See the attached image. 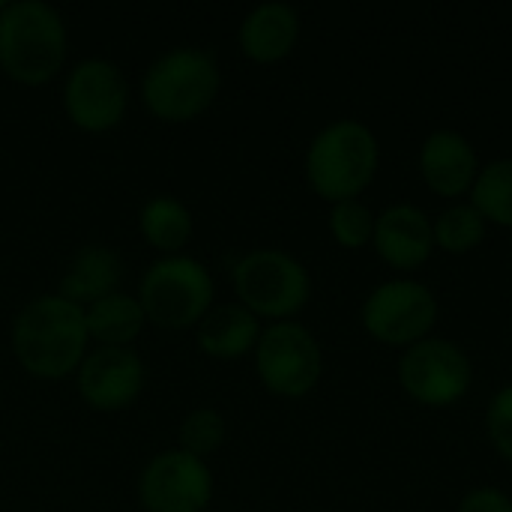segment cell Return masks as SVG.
<instances>
[{
	"instance_id": "1",
	"label": "cell",
	"mask_w": 512,
	"mask_h": 512,
	"mask_svg": "<svg viewBox=\"0 0 512 512\" xmlns=\"http://www.w3.org/2000/svg\"><path fill=\"white\" fill-rule=\"evenodd\" d=\"M15 363L39 381H63L78 372L90 351L84 309L54 294L24 303L9 330Z\"/></svg>"
},
{
	"instance_id": "2",
	"label": "cell",
	"mask_w": 512,
	"mask_h": 512,
	"mask_svg": "<svg viewBox=\"0 0 512 512\" xmlns=\"http://www.w3.org/2000/svg\"><path fill=\"white\" fill-rule=\"evenodd\" d=\"M69 54V27L45 0H6L0 9V72L21 87L54 81Z\"/></svg>"
},
{
	"instance_id": "3",
	"label": "cell",
	"mask_w": 512,
	"mask_h": 512,
	"mask_svg": "<svg viewBox=\"0 0 512 512\" xmlns=\"http://www.w3.org/2000/svg\"><path fill=\"white\" fill-rule=\"evenodd\" d=\"M381 162V147L375 132L351 117L327 123L306 150V183L309 189L330 201H357L375 180Z\"/></svg>"
},
{
	"instance_id": "4",
	"label": "cell",
	"mask_w": 512,
	"mask_h": 512,
	"mask_svg": "<svg viewBox=\"0 0 512 512\" xmlns=\"http://www.w3.org/2000/svg\"><path fill=\"white\" fill-rule=\"evenodd\" d=\"M222 90L213 51L177 45L159 54L141 78V102L159 123H192L207 114Z\"/></svg>"
},
{
	"instance_id": "5",
	"label": "cell",
	"mask_w": 512,
	"mask_h": 512,
	"mask_svg": "<svg viewBox=\"0 0 512 512\" xmlns=\"http://www.w3.org/2000/svg\"><path fill=\"white\" fill-rule=\"evenodd\" d=\"M138 303L147 324L189 330L216 306L213 273L192 255H159L138 282Z\"/></svg>"
},
{
	"instance_id": "6",
	"label": "cell",
	"mask_w": 512,
	"mask_h": 512,
	"mask_svg": "<svg viewBox=\"0 0 512 512\" xmlns=\"http://www.w3.org/2000/svg\"><path fill=\"white\" fill-rule=\"evenodd\" d=\"M237 303L246 306L258 321H294L309 297L312 276L300 258L285 249H252L231 267Z\"/></svg>"
},
{
	"instance_id": "7",
	"label": "cell",
	"mask_w": 512,
	"mask_h": 512,
	"mask_svg": "<svg viewBox=\"0 0 512 512\" xmlns=\"http://www.w3.org/2000/svg\"><path fill=\"white\" fill-rule=\"evenodd\" d=\"M252 360L261 387L279 399L309 396L324 375L321 342L300 321L267 324L252 351Z\"/></svg>"
},
{
	"instance_id": "8",
	"label": "cell",
	"mask_w": 512,
	"mask_h": 512,
	"mask_svg": "<svg viewBox=\"0 0 512 512\" xmlns=\"http://www.w3.org/2000/svg\"><path fill=\"white\" fill-rule=\"evenodd\" d=\"M60 102L75 129L102 135L123 123L129 108V81L114 60L84 57L66 72Z\"/></svg>"
},
{
	"instance_id": "9",
	"label": "cell",
	"mask_w": 512,
	"mask_h": 512,
	"mask_svg": "<svg viewBox=\"0 0 512 512\" xmlns=\"http://www.w3.org/2000/svg\"><path fill=\"white\" fill-rule=\"evenodd\" d=\"M366 333L387 348H411L438 324V300L435 294L414 279H390L381 282L360 309Z\"/></svg>"
},
{
	"instance_id": "10",
	"label": "cell",
	"mask_w": 512,
	"mask_h": 512,
	"mask_svg": "<svg viewBox=\"0 0 512 512\" xmlns=\"http://www.w3.org/2000/svg\"><path fill=\"white\" fill-rule=\"evenodd\" d=\"M471 360L450 339H423L399 360L402 390L423 408H450L471 390Z\"/></svg>"
},
{
	"instance_id": "11",
	"label": "cell",
	"mask_w": 512,
	"mask_h": 512,
	"mask_svg": "<svg viewBox=\"0 0 512 512\" xmlns=\"http://www.w3.org/2000/svg\"><path fill=\"white\" fill-rule=\"evenodd\" d=\"M213 492L210 465L177 447L156 453L138 477V504L144 512H204Z\"/></svg>"
},
{
	"instance_id": "12",
	"label": "cell",
	"mask_w": 512,
	"mask_h": 512,
	"mask_svg": "<svg viewBox=\"0 0 512 512\" xmlns=\"http://www.w3.org/2000/svg\"><path fill=\"white\" fill-rule=\"evenodd\" d=\"M147 384L144 360L135 348H93L75 372L81 402L96 414H117L138 402Z\"/></svg>"
},
{
	"instance_id": "13",
	"label": "cell",
	"mask_w": 512,
	"mask_h": 512,
	"mask_svg": "<svg viewBox=\"0 0 512 512\" xmlns=\"http://www.w3.org/2000/svg\"><path fill=\"white\" fill-rule=\"evenodd\" d=\"M372 246L387 267L399 273H414L426 267L435 252L432 222L414 204H393L375 216Z\"/></svg>"
},
{
	"instance_id": "14",
	"label": "cell",
	"mask_w": 512,
	"mask_h": 512,
	"mask_svg": "<svg viewBox=\"0 0 512 512\" xmlns=\"http://www.w3.org/2000/svg\"><path fill=\"white\" fill-rule=\"evenodd\" d=\"M480 159L474 144L456 129L432 132L420 147V177L441 198H462L474 189Z\"/></svg>"
},
{
	"instance_id": "15",
	"label": "cell",
	"mask_w": 512,
	"mask_h": 512,
	"mask_svg": "<svg viewBox=\"0 0 512 512\" xmlns=\"http://www.w3.org/2000/svg\"><path fill=\"white\" fill-rule=\"evenodd\" d=\"M300 39V12L288 3H261L246 12L237 30L240 54L252 63L270 66L285 60Z\"/></svg>"
},
{
	"instance_id": "16",
	"label": "cell",
	"mask_w": 512,
	"mask_h": 512,
	"mask_svg": "<svg viewBox=\"0 0 512 512\" xmlns=\"http://www.w3.org/2000/svg\"><path fill=\"white\" fill-rule=\"evenodd\" d=\"M120 282H123V258L105 243H87L69 258L57 294L87 309L96 300L120 291Z\"/></svg>"
},
{
	"instance_id": "17",
	"label": "cell",
	"mask_w": 512,
	"mask_h": 512,
	"mask_svg": "<svg viewBox=\"0 0 512 512\" xmlns=\"http://www.w3.org/2000/svg\"><path fill=\"white\" fill-rule=\"evenodd\" d=\"M261 330H264L261 321L246 306H240L237 300L234 303H216L198 321L195 342H198V351L204 357L231 363V360H240V357L255 351Z\"/></svg>"
},
{
	"instance_id": "18",
	"label": "cell",
	"mask_w": 512,
	"mask_h": 512,
	"mask_svg": "<svg viewBox=\"0 0 512 512\" xmlns=\"http://www.w3.org/2000/svg\"><path fill=\"white\" fill-rule=\"evenodd\" d=\"M87 336L96 348H132L147 327V315L135 294L114 291L84 309Z\"/></svg>"
},
{
	"instance_id": "19",
	"label": "cell",
	"mask_w": 512,
	"mask_h": 512,
	"mask_svg": "<svg viewBox=\"0 0 512 512\" xmlns=\"http://www.w3.org/2000/svg\"><path fill=\"white\" fill-rule=\"evenodd\" d=\"M138 231L159 255H183L195 234V219L180 198L153 195L138 210Z\"/></svg>"
},
{
	"instance_id": "20",
	"label": "cell",
	"mask_w": 512,
	"mask_h": 512,
	"mask_svg": "<svg viewBox=\"0 0 512 512\" xmlns=\"http://www.w3.org/2000/svg\"><path fill=\"white\" fill-rule=\"evenodd\" d=\"M471 204L492 225L512 228V159H495L480 168Z\"/></svg>"
},
{
	"instance_id": "21",
	"label": "cell",
	"mask_w": 512,
	"mask_h": 512,
	"mask_svg": "<svg viewBox=\"0 0 512 512\" xmlns=\"http://www.w3.org/2000/svg\"><path fill=\"white\" fill-rule=\"evenodd\" d=\"M486 228H489V222L480 216V210L474 204H453L432 222L435 246L450 255L474 252L486 240Z\"/></svg>"
},
{
	"instance_id": "22",
	"label": "cell",
	"mask_w": 512,
	"mask_h": 512,
	"mask_svg": "<svg viewBox=\"0 0 512 512\" xmlns=\"http://www.w3.org/2000/svg\"><path fill=\"white\" fill-rule=\"evenodd\" d=\"M228 438V423L225 417L216 411V408H195L189 411L183 420H180V429H177V450L189 453V456H198V459H210L213 453L222 450Z\"/></svg>"
},
{
	"instance_id": "23",
	"label": "cell",
	"mask_w": 512,
	"mask_h": 512,
	"mask_svg": "<svg viewBox=\"0 0 512 512\" xmlns=\"http://www.w3.org/2000/svg\"><path fill=\"white\" fill-rule=\"evenodd\" d=\"M330 234L336 240V246L342 249H363L372 243V234H375V213L357 198V201H342V204H333L330 210Z\"/></svg>"
},
{
	"instance_id": "24",
	"label": "cell",
	"mask_w": 512,
	"mask_h": 512,
	"mask_svg": "<svg viewBox=\"0 0 512 512\" xmlns=\"http://www.w3.org/2000/svg\"><path fill=\"white\" fill-rule=\"evenodd\" d=\"M486 435L498 456L512 465V384L498 390L486 411Z\"/></svg>"
},
{
	"instance_id": "25",
	"label": "cell",
	"mask_w": 512,
	"mask_h": 512,
	"mask_svg": "<svg viewBox=\"0 0 512 512\" xmlns=\"http://www.w3.org/2000/svg\"><path fill=\"white\" fill-rule=\"evenodd\" d=\"M456 512H512V498L501 489L483 486V489L468 492Z\"/></svg>"
}]
</instances>
